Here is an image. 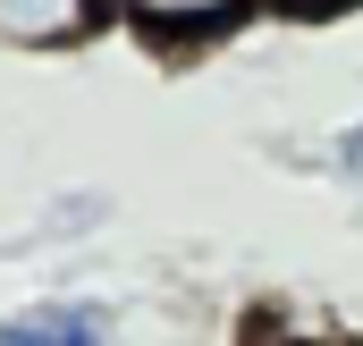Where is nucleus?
Returning a JSON list of instances; mask_svg holds the SVG:
<instances>
[{"label": "nucleus", "mask_w": 363, "mask_h": 346, "mask_svg": "<svg viewBox=\"0 0 363 346\" xmlns=\"http://www.w3.org/2000/svg\"><path fill=\"white\" fill-rule=\"evenodd\" d=\"M101 330H110L101 304H43V313L0 321V346H93Z\"/></svg>", "instance_id": "obj_1"}, {"label": "nucleus", "mask_w": 363, "mask_h": 346, "mask_svg": "<svg viewBox=\"0 0 363 346\" xmlns=\"http://www.w3.org/2000/svg\"><path fill=\"white\" fill-rule=\"evenodd\" d=\"M338 161H347V169L363 177V127H347V144H338Z\"/></svg>", "instance_id": "obj_4"}, {"label": "nucleus", "mask_w": 363, "mask_h": 346, "mask_svg": "<svg viewBox=\"0 0 363 346\" xmlns=\"http://www.w3.org/2000/svg\"><path fill=\"white\" fill-rule=\"evenodd\" d=\"M245 0H135V17L152 26V34H203V26H220V17H237Z\"/></svg>", "instance_id": "obj_3"}, {"label": "nucleus", "mask_w": 363, "mask_h": 346, "mask_svg": "<svg viewBox=\"0 0 363 346\" xmlns=\"http://www.w3.org/2000/svg\"><path fill=\"white\" fill-rule=\"evenodd\" d=\"M93 26V0H0V43H68Z\"/></svg>", "instance_id": "obj_2"}]
</instances>
